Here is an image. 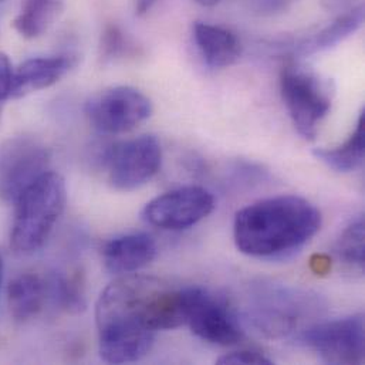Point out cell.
Segmentation results:
<instances>
[{
	"mask_svg": "<svg viewBox=\"0 0 365 365\" xmlns=\"http://www.w3.org/2000/svg\"><path fill=\"white\" fill-rule=\"evenodd\" d=\"M192 287H175L147 274L118 276L96 304L100 357L108 364L143 360L157 331L186 326Z\"/></svg>",
	"mask_w": 365,
	"mask_h": 365,
	"instance_id": "cell-1",
	"label": "cell"
},
{
	"mask_svg": "<svg viewBox=\"0 0 365 365\" xmlns=\"http://www.w3.org/2000/svg\"><path fill=\"white\" fill-rule=\"evenodd\" d=\"M322 227V213L302 196L282 195L240 209L233 222L236 247L252 257L279 259L302 249Z\"/></svg>",
	"mask_w": 365,
	"mask_h": 365,
	"instance_id": "cell-2",
	"label": "cell"
},
{
	"mask_svg": "<svg viewBox=\"0 0 365 365\" xmlns=\"http://www.w3.org/2000/svg\"><path fill=\"white\" fill-rule=\"evenodd\" d=\"M67 202L64 178L47 171L16 199L10 246L19 255L41 249L58 223Z\"/></svg>",
	"mask_w": 365,
	"mask_h": 365,
	"instance_id": "cell-3",
	"label": "cell"
},
{
	"mask_svg": "<svg viewBox=\"0 0 365 365\" xmlns=\"http://www.w3.org/2000/svg\"><path fill=\"white\" fill-rule=\"evenodd\" d=\"M280 93L297 133L306 140H314L333 106V81L292 63L282 70Z\"/></svg>",
	"mask_w": 365,
	"mask_h": 365,
	"instance_id": "cell-4",
	"label": "cell"
},
{
	"mask_svg": "<svg viewBox=\"0 0 365 365\" xmlns=\"http://www.w3.org/2000/svg\"><path fill=\"white\" fill-rule=\"evenodd\" d=\"M90 125L100 134L118 135L137 128L153 114L151 100L130 86H117L93 94L84 106Z\"/></svg>",
	"mask_w": 365,
	"mask_h": 365,
	"instance_id": "cell-5",
	"label": "cell"
},
{
	"mask_svg": "<svg viewBox=\"0 0 365 365\" xmlns=\"http://www.w3.org/2000/svg\"><path fill=\"white\" fill-rule=\"evenodd\" d=\"M108 183L131 192L150 182L161 170L163 147L155 135L145 134L111 145L103 158Z\"/></svg>",
	"mask_w": 365,
	"mask_h": 365,
	"instance_id": "cell-6",
	"label": "cell"
},
{
	"mask_svg": "<svg viewBox=\"0 0 365 365\" xmlns=\"http://www.w3.org/2000/svg\"><path fill=\"white\" fill-rule=\"evenodd\" d=\"M50 150L27 135L9 138L0 147V200L14 203L36 180L50 171Z\"/></svg>",
	"mask_w": 365,
	"mask_h": 365,
	"instance_id": "cell-7",
	"label": "cell"
},
{
	"mask_svg": "<svg viewBox=\"0 0 365 365\" xmlns=\"http://www.w3.org/2000/svg\"><path fill=\"white\" fill-rule=\"evenodd\" d=\"M299 339L327 364L359 365L364 361L363 314L309 326L300 333Z\"/></svg>",
	"mask_w": 365,
	"mask_h": 365,
	"instance_id": "cell-8",
	"label": "cell"
},
{
	"mask_svg": "<svg viewBox=\"0 0 365 365\" xmlns=\"http://www.w3.org/2000/svg\"><path fill=\"white\" fill-rule=\"evenodd\" d=\"M215 209L213 195L202 186H182L150 200L143 219L165 230H182L195 226Z\"/></svg>",
	"mask_w": 365,
	"mask_h": 365,
	"instance_id": "cell-9",
	"label": "cell"
},
{
	"mask_svg": "<svg viewBox=\"0 0 365 365\" xmlns=\"http://www.w3.org/2000/svg\"><path fill=\"white\" fill-rule=\"evenodd\" d=\"M186 326L209 344L233 346L243 339V329L229 304L202 287H195Z\"/></svg>",
	"mask_w": 365,
	"mask_h": 365,
	"instance_id": "cell-10",
	"label": "cell"
},
{
	"mask_svg": "<svg viewBox=\"0 0 365 365\" xmlns=\"http://www.w3.org/2000/svg\"><path fill=\"white\" fill-rule=\"evenodd\" d=\"M77 63L78 57L73 53L40 56L24 60L11 71L10 98H21L54 86L66 77Z\"/></svg>",
	"mask_w": 365,
	"mask_h": 365,
	"instance_id": "cell-11",
	"label": "cell"
},
{
	"mask_svg": "<svg viewBox=\"0 0 365 365\" xmlns=\"http://www.w3.org/2000/svg\"><path fill=\"white\" fill-rule=\"evenodd\" d=\"M106 269L117 276L133 274L157 256V243L147 233H127L108 240L101 252Z\"/></svg>",
	"mask_w": 365,
	"mask_h": 365,
	"instance_id": "cell-12",
	"label": "cell"
},
{
	"mask_svg": "<svg viewBox=\"0 0 365 365\" xmlns=\"http://www.w3.org/2000/svg\"><path fill=\"white\" fill-rule=\"evenodd\" d=\"M196 47L203 61L212 68L233 66L242 53L239 37L229 29L205 21H196L192 27Z\"/></svg>",
	"mask_w": 365,
	"mask_h": 365,
	"instance_id": "cell-13",
	"label": "cell"
},
{
	"mask_svg": "<svg viewBox=\"0 0 365 365\" xmlns=\"http://www.w3.org/2000/svg\"><path fill=\"white\" fill-rule=\"evenodd\" d=\"M364 23V6L357 4L353 9L340 13L329 26L320 29L314 34L299 40L292 44V53L294 56L307 57L317 53L327 51L351 34H354Z\"/></svg>",
	"mask_w": 365,
	"mask_h": 365,
	"instance_id": "cell-14",
	"label": "cell"
},
{
	"mask_svg": "<svg viewBox=\"0 0 365 365\" xmlns=\"http://www.w3.org/2000/svg\"><path fill=\"white\" fill-rule=\"evenodd\" d=\"M48 302L47 277L34 272L16 276L7 287V304L14 320L24 323L37 317Z\"/></svg>",
	"mask_w": 365,
	"mask_h": 365,
	"instance_id": "cell-15",
	"label": "cell"
},
{
	"mask_svg": "<svg viewBox=\"0 0 365 365\" xmlns=\"http://www.w3.org/2000/svg\"><path fill=\"white\" fill-rule=\"evenodd\" d=\"M365 154V111L363 110L356 130L339 147L317 148L314 157L337 173H353L364 163Z\"/></svg>",
	"mask_w": 365,
	"mask_h": 365,
	"instance_id": "cell-16",
	"label": "cell"
},
{
	"mask_svg": "<svg viewBox=\"0 0 365 365\" xmlns=\"http://www.w3.org/2000/svg\"><path fill=\"white\" fill-rule=\"evenodd\" d=\"M63 11L64 0H23L13 26L24 38H36L44 34Z\"/></svg>",
	"mask_w": 365,
	"mask_h": 365,
	"instance_id": "cell-17",
	"label": "cell"
},
{
	"mask_svg": "<svg viewBox=\"0 0 365 365\" xmlns=\"http://www.w3.org/2000/svg\"><path fill=\"white\" fill-rule=\"evenodd\" d=\"M48 302L60 310L78 314L86 310V286L81 272H58L47 277Z\"/></svg>",
	"mask_w": 365,
	"mask_h": 365,
	"instance_id": "cell-18",
	"label": "cell"
},
{
	"mask_svg": "<svg viewBox=\"0 0 365 365\" xmlns=\"http://www.w3.org/2000/svg\"><path fill=\"white\" fill-rule=\"evenodd\" d=\"M364 236V220L359 219L343 230L336 247L340 262L346 267L360 273L364 270L365 266Z\"/></svg>",
	"mask_w": 365,
	"mask_h": 365,
	"instance_id": "cell-19",
	"label": "cell"
},
{
	"mask_svg": "<svg viewBox=\"0 0 365 365\" xmlns=\"http://www.w3.org/2000/svg\"><path fill=\"white\" fill-rule=\"evenodd\" d=\"M137 53V44L118 24L111 23L106 26L100 40V56L103 61H115L135 56Z\"/></svg>",
	"mask_w": 365,
	"mask_h": 365,
	"instance_id": "cell-20",
	"label": "cell"
},
{
	"mask_svg": "<svg viewBox=\"0 0 365 365\" xmlns=\"http://www.w3.org/2000/svg\"><path fill=\"white\" fill-rule=\"evenodd\" d=\"M219 365H272L273 361L264 354L253 350H240L225 354L217 359Z\"/></svg>",
	"mask_w": 365,
	"mask_h": 365,
	"instance_id": "cell-21",
	"label": "cell"
},
{
	"mask_svg": "<svg viewBox=\"0 0 365 365\" xmlns=\"http://www.w3.org/2000/svg\"><path fill=\"white\" fill-rule=\"evenodd\" d=\"M249 9L257 16H274L286 11L293 0H247Z\"/></svg>",
	"mask_w": 365,
	"mask_h": 365,
	"instance_id": "cell-22",
	"label": "cell"
},
{
	"mask_svg": "<svg viewBox=\"0 0 365 365\" xmlns=\"http://www.w3.org/2000/svg\"><path fill=\"white\" fill-rule=\"evenodd\" d=\"M13 67L9 57L4 53H0V114L6 100L10 98V81H11Z\"/></svg>",
	"mask_w": 365,
	"mask_h": 365,
	"instance_id": "cell-23",
	"label": "cell"
},
{
	"mask_svg": "<svg viewBox=\"0 0 365 365\" xmlns=\"http://www.w3.org/2000/svg\"><path fill=\"white\" fill-rule=\"evenodd\" d=\"M323 6L331 11H347L350 9H353L357 0H322Z\"/></svg>",
	"mask_w": 365,
	"mask_h": 365,
	"instance_id": "cell-24",
	"label": "cell"
},
{
	"mask_svg": "<svg viewBox=\"0 0 365 365\" xmlns=\"http://www.w3.org/2000/svg\"><path fill=\"white\" fill-rule=\"evenodd\" d=\"M158 0H135V11L138 16H144L157 4Z\"/></svg>",
	"mask_w": 365,
	"mask_h": 365,
	"instance_id": "cell-25",
	"label": "cell"
},
{
	"mask_svg": "<svg viewBox=\"0 0 365 365\" xmlns=\"http://www.w3.org/2000/svg\"><path fill=\"white\" fill-rule=\"evenodd\" d=\"M196 3H199L200 6H205V7H212V6H216L220 0H195Z\"/></svg>",
	"mask_w": 365,
	"mask_h": 365,
	"instance_id": "cell-26",
	"label": "cell"
},
{
	"mask_svg": "<svg viewBox=\"0 0 365 365\" xmlns=\"http://www.w3.org/2000/svg\"><path fill=\"white\" fill-rule=\"evenodd\" d=\"M3 272H4V266H3V259L0 256V289H1V283H3Z\"/></svg>",
	"mask_w": 365,
	"mask_h": 365,
	"instance_id": "cell-27",
	"label": "cell"
}]
</instances>
